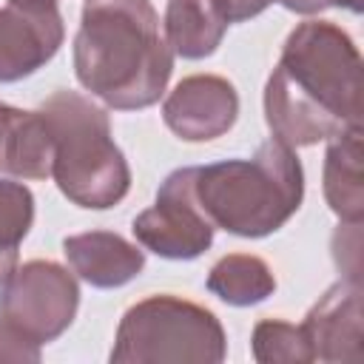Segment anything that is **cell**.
Masks as SVG:
<instances>
[{
    "label": "cell",
    "instance_id": "e0dca14e",
    "mask_svg": "<svg viewBox=\"0 0 364 364\" xmlns=\"http://www.w3.org/2000/svg\"><path fill=\"white\" fill-rule=\"evenodd\" d=\"M250 353L259 364H310L316 361L313 347L301 324L282 318H262L250 333Z\"/></svg>",
    "mask_w": 364,
    "mask_h": 364
},
{
    "label": "cell",
    "instance_id": "52a82bcc",
    "mask_svg": "<svg viewBox=\"0 0 364 364\" xmlns=\"http://www.w3.org/2000/svg\"><path fill=\"white\" fill-rule=\"evenodd\" d=\"M131 233L145 250L171 262L199 259L213 245L216 228L193 196V165L162 179L154 205L134 216Z\"/></svg>",
    "mask_w": 364,
    "mask_h": 364
},
{
    "label": "cell",
    "instance_id": "ffe728a7",
    "mask_svg": "<svg viewBox=\"0 0 364 364\" xmlns=\"http://www.w3.org/2000/svg\"><path fill=\"white\" fill-rule=\"evenodd\" d=\"M213 3L219 6L228 23H245L250 17H259L270 6V0H213Z\"/></svg>",
    "mask_w": 364,
    "mask_h": 364
},
{
    "label": "cell",
    "instance_id": "ac0fdd59",
    "mask_svg": "<svg viewBox=\"0 0 364 364\" xmlns=\"http://www.w3.org/2000/svg\"><path fill=\"white\" fill-rule=\"evenodd\" d=\"M0 361H40V344L17 336L0 321Z\"/></svg>",
    "mask_w": 364,
    "mask_h": 364
},
{
    "label": "cell",
    "instance_id": "5b68a950",
    "mask_svg": "<svg viewBox=\"0 0 364 364\" xmlns=\"http://www.w3.org/2000/svg\"><path fill=\"white\" fill-rule=\"evenodd\" d=\"M225 355L228 336L213 310L156 293L122 313L108 358L111 364H219Z\"/></svg>",
    "mask_w": 364,
    "mask_h": 364
},
{
    "label": "cell",
    "instance_id": "6da1fadb",
    "mask_svg": "<svg viewBox=\"0 0 364 364\" xmlns=\"http://www.w3.org/2000/svg\"><path fill=\"white\" fill-rule=\"evenodd\" d=\"M361 51L330 20L299 23L264 82V122L290 148L327 142L361 125Z\"/></svg>",
    "mask_w": 364,
    "mask_h": 364
},
{
    "label": "cell",
    "instance_id": "5bb4252c",
    "mask_svg": "<svg viewBox=\"0 0 364 364\" xmlns=\"http://www.w3.org/2000/svg\"><path fill=\"white\" fill-rule=\"evenodd\" d=\"M228 26L213 0H168L162 17L165 40L182 60L210 57L222 46Z\"/></svg>",
    "mask_w": 364,
    "mask_h": 364
},
{
    "label": "cell",
    "instance_id": "277c9868",
    "mask_svg": "<svg viewBox=\"0 0 364 364\" xmlns=\"http://www.w3.org/2000/svg\"><path fill=\"white\" fill-rule=\"evenodd\" d=\"M37 111L51 131V179L60 193L85 210L119 205L131 191V168L111 136L105 108L80 91L57 88Z\"/></svg>",
    "mask_w": 364,
    "mask_h": 364
},
{
    "label": "cell",
    "instance_id": "8fae6325",
    "mask_svg": "<svg viewBox=\"0 0 364 364\" xmlns=\"http://www.w3.org/2000/svg\"><path fill=\"white\" fill-rule=\"evenodd\" d=\"M63 253L77 279L97 290H114L145 270V250L114 230H85L63 239Z\"/></svg>",
    "mask_w": 364,
    "mask_h": 364
},
{
    "label": "cell",
    "instance_id": "44dd1931",
    "mask_svg": "<svg viewBox=\"0 0 364 364\" xmlns=\"http://www.w3.org/2000/svg\"><path fill=\"white\" fill-rule=\"evenodd\" d=\"M9 3H60V0H9Z\"/></svg>",
    "mask_w": 364,
    "mask_h": 364
},
{
    "label": "cell",
    "instance_id": "d6986e66",
    "mask_svg": "<svg viewBox=\"0 0 364 364\" xmlns=\"http://www.w3.org/2000/svg\"><path fill=\"white\" fill-rule=\"evenodd\" d=\"M270 3H279L296 14H321L327 9H344L353 14H361L364 9V0H270Z\"/></svg>",
    "mask_w": 364,
    "mask_h": 364
},
{
    "label": "cell",
    "instance_id": "30bf717a",
    "mask_svg": "<svg viewBox=\"0 0 364 364\" xmlns=\"http://www.w3.org/2000/svg\"><path fill=\"white\" fill-rule=\"evenodd\" d=\"M301 330L313 347L316 361L344 364L361 361L364 355V310H361V282L338 279L327 293L307 310Z\"/></svg>",
    "mask_w": 364,
    "mask_h": 364
},
{
    "label": "cell",
    "instance_id": "7c38bea8",
    "mask_svg": "<svg viewBox=\"0 0 364 364\" xmlns=\"http://www.w3.org/2000/svg\"><path fill=\"white\" fill-rule=\"evenodd\" d=\"M54 142L40 111L0 102V173L17 179L51 176Z\"/></svg>",
    "mask_w": 364,
    "mask_h": 364
},
{
    "label": "cell",
    "instance_id": "3957f363",
    "mask_svg": "<svg viewBox=\"0 0 364 364\" xmlns=\"http://www.w3.org/2000/svg\"><path fill=\"white\" fill-rule=\"evenodd\" d=\"M193 196L213 228L264 239L301 208L304 168L296 148L270 136L253 156L193 165Z\"/></svg>",
    "mask_w": 364,
    "mask_h": 364
},
{
    "label": "cell",
    "instance_id": "9a60e30c",
    "mask_svg": "<svg viewBox=\"0 0 364 364\" xmlns=\"http://www.w3.org/2000/svg\"><path fill=\"white\" fill-rule=\"evenodd\" d=\"M205 287L230 307H250L273 296L276 276L262 256L228 253L208 270Z\"/></svg>",
    "mask_w": 364,
    "mask_h": 364
},
{
    "label": "cell",
    "instance_id": "7a4b0ae2",
    "mask_svg": "<svg viewBox=\"0 0 364 364\" xmlns=\"http://www.w3.org/2000/svg\"><path fill=\"white\" fill-rule=\"evenodd\" d=\"M71 57L77 82L114 111L159 102L173 71L151 0H85Z\"/></svg>",
    "mask_w": 364,
    "mask_h": 364
},
{
    "label": "cell",
    "instance_id": "4fadbf2b",
    "mask_svg": "<svg viewBox=\"0 0 364 364\" xmlns=\"http://www.w3.org/2000/svg\"><path fill=\"white\" fill-rule=\"evenodd\" d=\"M361 125L344 128L341 134L327 139L324 151V171H321V191L327 208L341 222H361L364 216V173H361Z\"/></svg>",
    "mask_w": 364,
    "mask_h": 364
},
{
    "label": "cell",
    "instance_id": "8992f818",
    "mask_svg": "<svg viewBox=\"0 0 364 364\" xmlns=\"http://www.w3.org/2000/svg\"><path fill=\"white\" fill-rule=\"evenodd\" d=\"M77 276L51 259H31L14 267L0 284V321L17 336L48 344L57 341L77 318Z\"/></svg>",
    "mask_w": 364,
    "mask_h": 364
},
{
    "label": "cell",
    "instance_id": "2e32d148",
    "mask_svg": "<svg viewBox=\"0 0 364 364\" xmlns=\"http://www.w3.org/2000/svg\"><path fill=\"white\" fill-rule=\"evenodd\" d=\"M34 225V193L23 182L0 176V284L14 273L20 245Z\"/></svg>",
    "mask_w": 364,
    "mask_h": 364
},
{
    "label": "cell",
    "instance_id": "ba28073f",
    "mask_svg": "<svg viewBox=\"0 0 364 364\" xmlns=\"http://www.w3.org/2000/svg\"><path fill=\"white\" fill-rule=\"evenodd\" d=\"M65 40L57 3H9L0 9V82L37 74Z\"/></svg>",
    "mask_w": 364,
    "mask_h": 364
},
{
    "label": "cell",
    "instance_id": "9c48e42d",
    "mask_svg": "<svg viewBox=\"0 0 364 364\" xmlns=\"http://www.w3.org/2000/svg\"><path fill=\"white\" fill-rule=\"evenodd\" d=\"M162 119L185 142H210L236 125L239 91L219 74L182 77L162 102Z\"/></svg>",
    "mask_w": 364,
    "mask_h": 364
}]
</instances>
